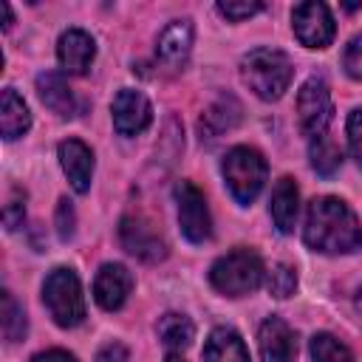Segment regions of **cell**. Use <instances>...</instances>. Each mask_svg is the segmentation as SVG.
I'll return each instance as SVG.
<instances>
[{"instance_id": "cell-1", "label": "cell", "mask_w": 362, "mask_h": 362, "mask_svg": "<svg viewBox=\"0 0 362 362\" xmlns=\"http://www.w3.org/2000/svg\"><path fill=\"white\" fill-rule=\"evenodd\" d=\"M303 238L314 252L345 255L362 246V226L345 201L322 195L308 204Z\"/></svg>"}, {"instance_id": "cell-2", "label": "cell", "mask_w": 362, "mask_h": 362, "mask_svg": "<svg viewBox=\"0 0 362 362\" xmlns=\"http://www.w3.org/2000/svg\"><path fill=\"white\" fill-rule=\"evenodd\" d=\"M240 76L249 85V90H255V96L272 102L288 90L294 65L277 48H255L240 59Z\"/></svg>"}, {"instance_id": "cell-3", "label": "cell", "mask_w": 362, "mask_h": 362, "mask_svg": "<svg viewBox=\"0 0 362 362\" xmlns=\"http://www.w3.org/2000/svg\"><path fill=\"white\" fill-rule=\"evenodd\" d=\"M263 260L252 249H235L223 257H218L209 269V283L226 294V297H243L252 294L263 283Z\"/></svg>"}, {"instance_id": "cell-4", "label": "cell", "mask_w": 362, "mask_h": 362, "mask_svg": "<svg viewBox=\"0 0 362 362\" xmlns=\"http://www.w3.org/2000/svg\"><path fill=\"white\" fill-rule=\"evenodd\" d=\"M42 303L57 325L74 328L85 320V297L79 277L71 269H54L42 283Z\"/></svg>"}, {"instance_id": "cell-5", "label": "cell", "mask_w": 362, "mask_h": 362, "mask_svg": "<svg viewBox=\"0 0 362 362\" xmlns=\"http://www.w3.org/2000/svg\"><path fill=\"white\" fill-rule=\"evenodd\" d=\"M221 170L238 204H252L266 184V158L255 147H232Z\"/></svg>"}, {"instance_id": "cell-6", "label": "cell", "mask_w": 362, "mask_h": 362, "mask_svg": "<svg viewBox=\"0 0 362 362\" xmlns=\"http://www.w3.org/2000/svg\"><path fill=\"white\" fill-rule=\"evenodd\" d=\"M331 90L328 82L322 76H308L297 93V116H300V127L308 139H317L325 133L328 122H331Z\"/></svg>"}, {"instance_id": "cell-7", "label": "cell", "mask_w": 362, "mask_h": 362, "mask_svg": "<svg viewBox=\"0 0 362 362\" xmlns=\"http://www.w3.org/2000/svg\"><path fill=\"white\" fill-rule=\"evenodd\" d=\"M175 204H178V223L181 232L189 243H204L212 235V221H209V209H206V198L204 192L189 184V181H178L175 189Z\"/></svg>"}, {"instance_id": "cell-8", "label": "cell", "mask_w": 362, "mask_h": 362, "mask_svg": "<svg viewBox=\"0 0 362 362\" xmlns=\"http://www.w3.org/2000/svg\"><path fill=\"white\" fill-rule=\"evenodd\" d=\"M291 25L305 48H325L334 40V17L325 3H300L291 11Z\"/></svg>"}, {"instance_id": "cell-9", "label": "cell", "mask_w": 362, "mask_h": 362, "mask_svg": "<svg viewBox=\"0 0 362 362\" xmlns=\"http://www.w3.org/2000/svg\"><path fill=\"white\" fill-rule=\"evenodd\" d=\"M119 240H122V246H124L133 257H139V260H144V263H158V260L167 255V246H164L161 235H158L156 226H153L150 221H144L141 215H127V218H122V223H119Z\"/></svg>"}, {"instance_id": "cell-10", "label": "cell", "mask_w": 362, "mask_h": 362, "mask_svg": "<svg viewBox=\"0 0 362 362\" xmlns=\"http://www.w3.org/2000/svg\"><path fill=\"white\" fill-rule=\"evenodd\" d=\"M110 110H113V127L122 136H136V133L147 130V124L153 122V107H150L147 96L133 88H122L113 96Z\"/></svg>"}, {"instance_id": "cell-11", "label": "cell", "mask_w": 362, "mask_h": 362, "mask_svg": "<svg viewBox=\"0 0 362 362\" xmlns=\"http://www.w3.org/2000/svg\"><path fill=\"white\" fill-rule=\"evenodd\" d=\"M192 20H173L164 25V31L158 34L156 42V59L161 62V68L167 71H181L189 59L192 51Z\"/></svg>"}, {"instance_id": "cell-12", "label": "cell", "mask_w": 362, "mask_h": 362, "mask_svg": "<svg viewBox=\"0 0 362 362\" xmlns=\"http://www.w3.org/2000/svg\"><path fill=\"white\" fill-rule=\"evenodd\" d=\"M130 288H133V274L122 263H105L93 277V300L105 311L122 308Z\"/></svg>"}, {"instance_id": "cell-13", "label": "cell", "mask_w": 362, "mask_h": 362, "mask_svg": "<svg viewBox=\"0 0 362 362\" xmlns=\"http://www.w3.org/2000/svg\"><path fill=\"white\" fill-rule=\"evenodd\" d=\"M260 359L263 362H294L297 359V339L294 331L280 320V317H269L260 325Z\"/></svg>"}, {"instance_id": "cell-14", "label": "cell", "mask_w": 362, "mask_h": 362, "mask_svg": "<svg viewBox=\"0 0 362 362\" xmlns=\"http://www.w3.org/2000/svg\"><path fill=\"white\" fill-rule=\"evenodd\" d=\"M57 57L65 74H85L96 57V42L82 28H68L57 42Z\"/></svg>"}, {"instance_id": "cell-15", "label": "cell", "mask_w": 362, "mask_h": 362, "mask_svg": "<svg viewBox=\"0 0 362 362\" xmlns=\"http://www.w3.org/2000/svg\"><path fill=\"white\" fill-rule=\"evenodd\" d=\"M59 164L71 181V187L76 192H88L90 187V175H93V153L85 141L79 139H68L59 144Z\"/></svg>"}, {"instance_id": "cell-16", "label": "cell", "mask_w": 362, "mask_h": 362, "mask_svg": "<svg viewBox=\"0 0 362 362\" xmlns=\"http://www.w3.org/2000/svg\"><path fill=\"white\" fill-rule=\"evenodd\" d=\"M37 93L42 99V105L57 113L59 119H74L79 113V105H76V96L71 90V85L62 79V74H54V71H45L37 76Z\"/></svg>"}, {"instance_id": "cell-17", "label": "cell", "mask_w": 362, "mask_h": 362, "mask_svg": "<svg viewBox=\"0 0 362 362\" xmlns=\"http://www.w3.org/2000/svg\"><path fill=\"white\" fill-rule=\"evenodd\" d=\"M240 113H243L240 102H238L232 93H221V96L206 107V113H204L201 122H198L201 139H218L221 133L232 130V127L240 122Z\"/></svg>"}, {"instance_id": "cell-18", "label": "cell", "mask_w": 362, "mask_h": 362, "mask_svg": "<svg viewBox=\"0 0 362 362\" xmlns=\"http://www.w3.org/2000/svg\"><path fill=\"white\" fill-rule=\"evenodd\" d=\"M297 209H300V192H297V184L283 175L274 189H272V218H274V226L288 235L294 232V223H297Z\"/></svg>"}, {"instance_id": "cell-19", "label": "cell", "mask_w": 362, "mask_h": 362, "mask_svg": "<svg viewBox=\"0 0 362 362\" xmlns=\"http://www.w3.org/2000/svg\"><path fill=\"white\" fill-rule=\"evenodd\" d=\"M204 362H249V351L235 328H215L204 345Z\"/></svg>"}, {"instance_id": "cell-20", "label": "cell", "mask_w": 362, "mask_h": 362, "mask_svg": "<svg viewBox=\"0 0 362 362\" xmlns=\"http://www.w3.org/2000/svg\"><path fill=\"white\" fill-rule=\"evenodd\" d=\"M28 127H31V113H28L25 102L17 96L14 88H6L3 99H0V130H3V136L6 139H17Z\"/></svg>"}, {"instance_id": "cell-21", "label": "cell", "mask_w": 362, "mask_h": 362, "mask_svg": "<svg viewBox=\"0 0 362 362\" xmlns=\"http://www.w3.org/2000/svg\"><path fill=\"white\" fill-rule=\"evenodd\" d=\"M156 331H158V339H161L170 351H181V348H187V345L192 342V337H195V325H192V320L184 317V314H175V311L164 314V317L158 320Z\"/></svg>"}, {"instance_id": "cell-22", "label": "cell", "mask_w": 362, "mask_h": 362, "mask_svg": "<svg viewBox=\"0 0 362 362\" xmlns=\"http://www.w3.org/2000/svg\"><path fill=\"white\" fill-rule=\"evenodd\" d=\"M308 158H311V167L320 175H334L339 170V164H342V150H339V144L328 133H322V136L311 139Z\"/></svg>"}, {"instance_id": "cell-23", "label": "cell", "mask_w": 362, "mask_h": 362, "mask_svg": "<svg viewBox=\"0 0 362 362\" xmlns=\"http://www.w3.org/2000/svg\"><path fill=\"white\" fill-rule=\"evenodd\" d=\"M311 359L314 362H354L348 345H342L331 334H314L311 337Z\"/></svg>"}, {"instance_id": "cell-24", "label": "cell", "mask_w": 362, "mask_h": 362, "mask_svg": "<svg viewBox=\"0 0 362 362\" xmlns=\"http://www.w3.org/2000/svg\"><path fill=\"white\" fill-rule=\"evenodd\" d=\"M0 317H3V337L8 342H17V339L25 337V311L11 297V291H3V311H0Z\"/></svg>"}, {"instance_id": "cell-25", "label": "cell", "mask_w": 362, "mask_h": 362, "mask_svg": "<svg viewBox=\"0 0 362 362\" xmlns=\"http://www.w3.org/2000/svg\"><path fill=\"white\" fill-rule=\"evenodd\" d=\"M269 294L274 297H291L294 288H297V272L288 266V263H274L272 272H269Z\"/></svg>"}, {"instance_id": "cell-26", "label": "cell", "mask_w": 362, "mask_h": 362, "mask_svg": "<svg viewBox=\"0 0 362 362\" xmlns=\"http://www.w3.org/2000/svg\"><path fill=\"white\" fill-rule=\"evenodd\" d=\"M342 68L348 71V76L362 79V34H356V37L348 42V48H345V54H342Z\"/></svg>"}, {"instance_id": "cell-27", "label": "cell", "mask_w": 362, "mask_h": 362, "mask_svg": "<svg viewBox=\"0 0 362 362\" xmlns=\"http://www.w3.org/2000/svg\"><path fill=\"white\" fill-rule=\"evenodd\" d=\"M348 144H351V153H354L356 164L362 167V107H356L348 116Z\"/></svg>"}, {"instance_id": "cell-28", "label": "cell", "mask_w": 362, "mask_h": 362, "mask_svg": "<svg viewBox=\"0 0 362 362\" xmlns=\"http://www.w3.org/2000/svg\"><path fill=\"white\" fill-rule=\"evenodd\" d=\"M74 223H76L74 206H71L68 198H62L59 206H57V235H59V240H71L74 238Z\"/></svg>"}, {"instance_id": "cell-29", "label": "cell", "mask_w": 362, "mask_h": 362, "mask_svg": "<svg viewBox=\"0 0 362 362\" xmlns=\"http://www.w3.org/2000/svg\"><path fill=\"white\" fill-rule=\"evenodd\" d=\"M218 11L226 17V20H246L257 11H263V3H218Z\"/></svg>"}, {"instance_id": "cell-30", "label": "cell", "mask_w": 362, "mask_h": 362, "mask_svg": "<svg viewBox=\"0 0 362 362\" xmlns=\"http://www.w3.org/2000/svg\"><path fill=\"white\" fill-rule=\"evenodd\" d=\"M96 362H130V356H127V348H124V345L107 342V345L96 354Z\"/></svg>"}, {"instance_id": "cell-31", "label": "cell", "mask_w": 362, "mask_h": 362, "mask_svg": "<svg viewBox=\"0 0 362 362\" xmlns=\"http://www.w3.org/2000/svg\"><path fill=\"white\" fill-rule=\"evenodd\" d=\"M25 218V206L23 201H8L6 204V212H3V221H6V229H17Z\"/></svg>"}, {"instance_id": "cell-32", "label": "cell", "mask_w": 362, "mask_h": 362, "mask_svg": "<svg viewBox=\"0 0 362 362\" xmlns=\"http://www.w3.org/2000/svg\"><path fill=\"white\" fill-rule=\"evenodd\" d=\"M31 362H76L71 354H65V351H42V354H37Z\"/></svg>"}, {"instance_id": "cell-33", "label": "cell", "mask_w": 362, "mask_h": 362, "mask_svg": "<svg viewBox=\"0 0 362 362\" xmlns=\"http://www.w3.org/2000/svg\"><path fill=\"white\" fill-rule=\"evenodd\" d=\"M0 11H3V28L8 31L11 28V8H8V3H0Z\"/></svg>"}, {"instance_id": "cell-34", "label": "cell", "mask_w": 362, "mask_h": 362, "mask_svg": "<svg viewBox=\"0 0 362 362\" xmlns=\"http://www.w3.org/2000/svg\"><path fill=\"white\" fill-rule=\"evenodd\" d=\"M164 362H184V359H181V356H167Z\"/></svg>"}, {"instance_id": "cell-35", "label": "cell", "mask_w": 362, "mask_h": 362, "mask_svg": "<svg viewBox=\"0 0 362 362\" xmlns=\"http://www.w3.org/2000/svg\"><path fill=\"white\" fill-rule=\"evenodd\" d=\"M356 305L362 308V288H359V297H356Z\"/></svg>"}]
</instances>
